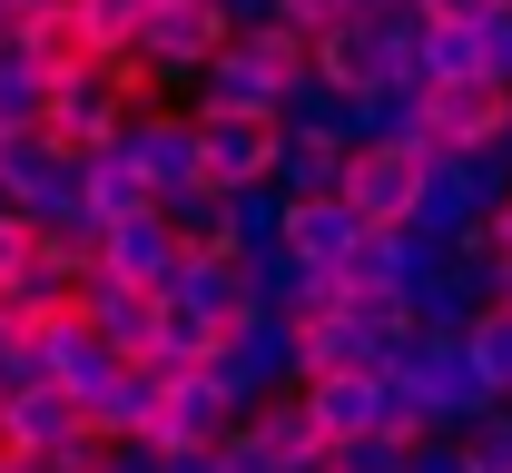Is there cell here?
I'll return each instance as SVG.
<instances>
[{"instance_id": "cell-37", "label": "cell", "mask_w": 512, "mask_h": 473, "mask_svg": "<svg viewBox=\"0 0 512 473\" xmlns=\"http://www.w3.org/2000/svg\"><path fill=\"white\" fill-rule=\"evenodd\" d=\"M217 20H227V30H266V20H276V0H217Z\"/></svg>"}, {"instance_id": "cell-2", "label": "cell", "mask_w": 512, "mask_h": 473, "mask_svg": "<svg viewBox=\"0 0 512 473\" xmlns=\"http://www.w3.org/2000/svg\"><path fill=\"white\" fill-rule=\"evenodd\" d=\"M296 345H306V326H286V316H266L256 306L247 326H227V345H217V395L237 405V424H247L256 405H276V395H296Z\"/></svg>"}, {"instance_id": "cell-20", "label": "cell", "mask_w": 512, "mask_h": 473, "mask_svg": "<svg viewBox=\"0 0 512 473\" xmlns=\"http://www.w3.org/2000/svg\"><path fill=\"white\" fill-rule=\"evenodd\" d=\"M79 414H89L99 444H148V434H158V375H148V365H119Z\"/></svg>"}, {"instance_id": "cell-44", "label": "cell", "mask_w": 512, "mask_h": 473, "mask_svg": "<svg viewBox=\"0 0 512 473\" xmlns=\"http://www.w3.org/2000/svg\"><path fill=\"white\" fill-rule=\"evenodd\" d=\"M0 464H10V444H0Z\"/></svg>"}, {"instance_id": "cell-23", "label": "cell", "mask_w": 512, "mask_h": 473, "mask_svg": "<svg viewBox=\"0 0 512 473\" xmlns=\"http://www.w3.org/2000/svg\"><path fill=\"white\" fill-rule=\"evenodd\" d=\"M79 207H89V227H99V237H109V227H128V217H148V178H138V168H128V148H99V158H89V188H79Z\"/></svg>"}, {"instance_id": "cell-45", "label": "cell", "mask_w": 512, "mask_h": 473, "mask_svg": "<svg viewBox=\"0 0 512 473\" xmlns=\"http://www.w3.org/2000/svg\"><path fill=\"white\" fill-rule=\"evenodd\" d=\"M503 424H512V405H503Z\"/></svg>"}, {"instance_id": "cell-35", "label": "cell", "mask_w": 512, "mask_h": 473, "mask_svg": "<svg viewBox=\"0 0 512 473\" xmlns=\"http://www.w3.org/2000/svg\"><path fill=\"white\" fill-rule=\"evenodd\" d=\"M217 473H276V464H266L256 434H227V444H217Z\"/></svg>"}, {"instance_id": "cell-5", "label": "cell", "mask_w": 512, "mask_h": 473, "mask_svg": "<svg viewBox=\"0 0 512 473\" xmlns=\"http://www.w3.org/2000/svg\"><path fill=\"white\" fill-rule=\"evenodd\" d=\"M128 119H138V109H128V89L89 60V69H69V79H50V119H40V129L60 138L69 158H99V148H119Z\"/></svg>"}, {"instance_id": "cell-14", "label": "cell", "mask_w": 512, "mask_h": 473, "mask_svg": "<svg viewBox=\"0 0 512 473\" xmlns=\"http://www.w3.org/2000/svg\"><path fill=\"white\" fill-rule=\"evenodd\" d=\"M365 237H375V227H365L345 198L286 207V257H296V267H316V276H345L355 257H365Z\"/></svg>"}, {"instance_id": "cell-11", "label": "cell", "mask_w": 512, "mask_h": 473, "mask_svg": "<svg viewBox=\"0 0 512 473\" xmlns=\"http://www.w3.org/2000/svg\"><path fill=\"white\" fill-rule=\"evenodd\" d=\"M158 306H178V316H197V326H247L256 316V276H247V257H188L178 267V286L158 296Z\"/></svg>"}, {"instance_id": "cell-36", "label": "cell", "mask_w": 512, "mask_h": 473, "mask_svg": "<svg viewBox=\"0 0 512 473\" xmlns=\"http://www.w3.org/2000/svg\"><path fill=\"white\" fill-rule=\"evenodd\" d=\"M414 473H473V464H463L453 434H424V444H414Z\"/></svg>"}, {"instance_id": "cell-22", "label": "cell", "mask_w": 512, "mask_h": 473, "mask_svg": "<svg viewBox=\"0 0 512 473\" xmlns=\"http://www.w3.org/2000/svg\"><path fill=\"white\" fill-rule=\"evenodd\" d=\"M266 188L286 207H316V198H345V148H316V138H276V168Z\"/></svg>"}, {"instance_id": "cell-17", "label": "cell", "mask_w": 512, "mask_h": 473, "mask_svg": "<svg viewBox=\"0 0 512 473\" xmlns=\"http://www.w3.org/2000/svg\"><path fill=\"white\" fill-rule=\"evenodd\" d=\"M197 148H207V188H266L276 168V129L266 119H197Z\"/></svg>"}, {"instance_id": "cell-19", "label": "cell", "mask_w": 512, "mask_h": 473, "mask_svg": "<svg viewBox=\"0 0 512 473\" xmlns=\"http://www.w3.org/2000/svg\"><path fill=\"white\" fill-rule=\"evenodd\" d=\"M237 434H256V444H266V464L276 473H335V444H325V424L306 405H296V395H276V405H256L247 424H237Z\"/></svg>"}, {"instance_id": "cell-10", "label": "cell", "mask_w": 512, "mask_h": 473, "mask_svg": "<svg viewBox=\"0 0 512 473\" xmlns=\"http://www.w3.org/2000/svg\"><path fill=\"white\" fill-rule=\"evenodd\" d=\"M178 267H188V247L168 237V217H158V207L99 237V276H119V286H138V296H168V286H178Z\"/></svg>"}, {"instance_id": "cell-15", "label": "cell", "mask_w": 512, "mask_h": 473, "mask_svg": "<svg viewBox=\"0 0 512 473\" xmlns=\"http://www.w3.org/2000/svg\"><path fill=\"white\" fill-rule=\"evenodd\" d=\"M424 109H434V148H453V158H483V148H503L512 89H493V79H473V89H424Z\"/></svg>"}, {"instance_id": "cell-39", "label": "cell", "mask_w": 512, "mask_h": 473, "mask_svg": "<svg viewBox=\"0 0 512 473\" xmlns=\"http://www.w3.org/2000/svg\"><path fill=\"white\" fill-rule=\"evenodd\" d=\"M483 237H493V257H503V267H512V198L493 207V227H483Z\"/></svg>"}, {"instance_id": "cell-12", "label": "cell", "mask_w": 512, "mask_h": 473, "mask_svg": "<svg viewBox=\"0 0 512 473\" xmlns=\"http://www.w3.org/2000/svg\"><path fill=\"white\" fill-rule=\"evenodd\" d=\"M296 405L325 424V444L394 434V385H384V375H316V385H296Z\"/></svg>"}, {"instance_id": "cell-28", "label": "cell", "mask_w": 512, "mask_h": 473, "mask_svg": "<svg viewBox=\"0 0 512 473\" xmlns=\"http://www.w3.org/2000/svg\"><path fill=\"white\" fill-rule=\"evenodd\" d=\"M463 355H473L483 395H493V405H512V306H483V316H473V336H463Z\"/></svg>"}, {"instance_id": "cell-24", "label": "cell", "mask_w": 512, "mask_h": 473, "mask_svg": "<svg viewBox=\"0 0 512 473\" xmlns=\"http://www.w3.org/2000/svg\"><path fill=\"white\" fill-rule=\"evenodd\" d=\"M69 30H79V50L109 69L138 50V30H148V0H69Z\"/></svg>"}, {"instance_id": "cell-3", "label": "cell", "mask_w": 512, "mask_h": 473, "mask_svg": "<svg viewBox=\"0 0 512 473\" xmlns=\"http://www.w3.org/2000/svg\"><path fill=\"white\" fill-rule=\"evenodd\" d=\"M227 40H237V30L217 20V0H148L138 60H148V79H158V89H197V79H207V60H217Z\"/></svg>"}, {"instance_id": "cell-43", "label": "cell", "mask_w": 512, "mask_h": 473, "mask_svg": "<svg viewBox=\"0 0 512 473\" xmlns=\"http://www.w3.org/2000/svg\"><path fill=\"white\" fill-rule=\"evenodd\" d=\"M0 50H10V10H0Z\"/></svg>"}, {"instance_id": "cell-29", "label": "cell", "mask_w": 512, "mask_h": 473, "mask_svg": "<svg viewBox=\"0 0 512 473\" xmlns=\"http://www.w3.org/2000/svg\"><path fill=\"white\" fill-rule=\"evenodd\" d=\"M50 119V79L20 60V50H0V138L10 129H40Z\"/></svg>"}, {"instance_id": "cell-16", "label": "cell", "mask_w": 512, "mask_h": 473, "mask_svg": "<svg viewBox=\"0 0 512 473\" xmlns=\"http://www.w3.org/2000/svg\"><path fill=\"white\" fill-rule=\"evenodd\" d=\"M79 316H89V336L109 345V355L148 365V345H158V296H138L119 276H89V286H79Z\"/></svg>"}, {"instance_id": "cell-6", "label": "cell", "mask_w": 512, "mask_h": 473, "mask_svg": "<svg viewBox=\"0 0 512 473\" xmlns=\"http://www.w3.org/2000/svg\"><path fill=\"white\" fill-rule=\"evenodd\" d=\"M237 434V405L217 395V375L197 365V375H158V434H148V454H217Z\"/></svg>"}, {"instance_id": "cell-40", "label": "cell", "mask_w": 512, "mask_h": 473, "mask_svg": "<svg viewBox=\"0 0 512 473\" xmlns=\"http://www.w3.org/2000/svg\"><path fill=\"white\" fill-rule=\"evenodd\" d=\"M158 473H217V454H158Z\"/></svg>"}, {"instance_id": "cell-1", "label": "cell", "mask_w": 512, "mask_h": 473, "mask_svg": "<svg viewBox=\"0 0 512 473\" xmlns=\"http://www.w3.org/2000/svg\"><path fill=\"white\" fill-rule=\"evenodd\" d=\"M503 198H512L503 148H483V158L424 148V198H414V227H424L434 247H463V237H483V227H493V207H503Z\"/></svg>"}, {"instance_id": "cell-32", "label": "cell", "mask_w": 512, "mask_h": 473, "mask_svg": "<svg viewBox=\"0 0 512 473\" xmlns=\"http://www.w3.org/2000/svg\"><path fill=\"white\" fill-rule=\"evenodd\" d=\"M276 20H286V30H306V40H325V30H345V20H355V0H276Z\"/></svg>"}, {"instance_id": "cell-18", "label": "cell", "mask_w": 512, "mask_h": 473, "mask_svg": "<svg viewBox=\"0 0 512 473\" xmlns=\"http://www.w3.org/2000/svg\"><path fill=\"white\" fill-rule=\"evenodd\" d=\"M276 138H316V148H365V129H355V99L345 89H325L316 69L306 79H286V99H276Z\"/></svg>"}, {"instance_id": "cell-26", "label": "cell", "mask_w": 512, "mask_h": 473, "mask_svg": "<svg viewBox=\"0 0 512 473\" xmlns=\"http://www.w3.org/2000/svg\"><path fill=\"white\" fill-rule=\"evenodd\" d=\"M286 247V198L276 188H237L227 198V257H276Z\"/></svg>"}, {"instance_id": "cell-8", "label": "cell", "mask_w": 512, "mask_h": 473, "mask_svg": "<svg viewBox=\"0 0 512 473\" xmlns=\"http://www.w3.org/2000/svg\"><path fill=\"white\" fill-rule=\"evenodd\" d=\"M414 198H424V158L414 148H355L345 158V207L365 217V227H414Z\"/></svg>"}, {"instance_id": "cell-27", "label": "cell", "mask_w": 512, "mask_h": 473, "mask_svg": "<svg viewBox=\"0 0 512 473\" xmlns=\"http://www.w3.org/2000/svg\"><path fill=\"white\" fill-rule=\"evenodd\" d=\"M217 326H197L178 306H158V345H148V375H197V365H217Z\"/></svg>"}, {"instance_id": "cell-34", "label": "cell", "mask_w": 512, "mask_h": 473, "mask_svg": "<svg viewBox=\"0 0 512 473\" xmlns=\"http://www.w3.org/2000/svg\"><path fill=\"white\" fill-rule=\"evenodd\" d=\"M483 69H493V89H512V0L483 20Z\"/></svg>"}, {"instance_id": "cell-41", "label": "cell", "mask_w": 512, "mask_h": 473, "mask_svg": "<svg viewBox=\"0 0 512 473\" xmlns=\"http://www.w3.org/2000/svg\"><path fill=\"white\" fill-rule=\"evenodd\" d=\"M0 473H50V464H30V454H10V464H0Z\"/></svg>"}, {"instance_id": "cell-4", "label": "cell", "mask_w": 512, "mask_h": 473, "mask_svg": "<svg viewBox=\"0 0 512 473\" xmlns=\"http://www.w3.org/2000/svg\"><path fill=\"white\" fill-rule=\"evenodd\" d=\"M119 148H128V168L148 178V198H178V188H207V148H197V109H138L119 129Z\"/></svg>"}, {"instance_id": "cell-30", "label": "cell", "mask_w": 512, "mask_h": 473, "mask_svg": "<svg viewBox=\"0 0 512 473\" xmlns=\"http://www.w3.org/2000/svg\"><path fill=\"white\" fill-rule=\"evenodd\" d=\"M335 473H414V444L404 434H355V444H335Z\"/></svg>"}, {"instance_id": "cell-33", "label": "cell", "mask_w": 512, "mask_h": 473, "mask_svg": "<svg viewBox=\"0 0 512 473\" xmlns=\"http://www.w3.org/2000/svg\"><path fill=\"white\" fill-rule=\"evenodd\" d=\"M493 10H503V0H414V20H424V30H483Z\"/></svg>"}, {"instance_id": "cell-13", "label": "cell", "mask_w": 512, "mask_h": 473, "mask_svg": "<svg viewBox=\"0 0 512 473\" xmlns=\"http://www.w3.org/2000/svg\"><path fill=\"white\" fill-rule=\"evenodd\" d=\"M20 336L40 345L50 385H60V395H79V405H89V395H99V385H109V375L128 365V355H109V345L89 336V316H79V306H69V316H50V326H20Z\"/></svg>"}, {"instance_id": "cell-25", "label": "cell", "mask_w": 512, "mask_h": 473, "mask_svg": "<svg viewBox=\"0 0 512 473\" xmlns=\"http://www.w3.org/2000/svg\"><path fill=\"white\" fill-rule=\"evenodd\" d=\"M158 217L188 257H227V188H178V198H158Z\"/></svg>"}, {"instance_id": "cell-38", "label": "cell", "mask_w": 512, "mask_h": 473, "mask_svg": "<svg viewBox=\"0 0 512 473\" xmlns=\"http://www.w3.org/2000/svg\"><path fill=\"white\" fill-rule=\"evenodd\" d=\"M99 473H158V454H148V444H109V464Z\"/></svg>"}, {"instance_id": "cell-9", "label": "cell", "mask_w": 512, "mask_h": 473, "mask_svg": "<svg viewBox=\"0 0 512 473\" xmlns=\"http://www.w3.org/2000/svg\"><path fill=\"white\" fill-rule=\"evenodd\" d=\"M444 257H453V247H434L424 227H384V237H365V257L345 267V286H365V296H404V306H414V296L444 276Z\"/></svg>"}, {"instance_id": "cell-21", "label": "cell", "mask_w": 512, "mask_h": 473, "mask_svg": "<svg viewBox=\"0 0 512 473\" xmlns=\"http://www.w3.org/2000/svg\"><path fill=\"white\" fill-rule=\"evenodd\" d=\"M79 434H89V414H79V395H60V385L0 405V444H10V454H60V444H79Z\"/></svg>"}, {"instance_id": "cell-7", "label": "cell", "mask_w": 512, "mask_h": 473, "mask_svg": "<svg viewBox=\"0 0 512 473\" xmlns=\"http://www.w3.org/2000/svg\"><path fill=\"white\" fill-rule=\"evenodd\" d=\"M276 99H286V69H276V60H256L247 40H227V50L207 60V79L188 89V109H197V119H266V129H276Z\"/></svg>"}, {"instance_id": "cell-31", "label": "cell", "mask_w": 512, "mask_h": 473, "mask_svg": "<svg viewBox=\"0 0 512 473\" xmlns=\"http://www.w3.org/2000/svg\"><path fill=\"white\" fill-rule=\"evenodd\" d=\"M40 385H50L40 345H30V336H10V345H0V405H20V395H40Z\"/></svg>"}, {"instance_id": "cell-42", "label": "cell", "mask_w": 512, "mask_h": 473, "mask_svg": "<svg viewBox=\"0 0 512 473\" xmlns=\"http://www.w3.org/2000/svg\"><path fill=\"white\" fill-rule=\"evenodd\" d=\"M503 168H512V119H503Z\"/></svg>"}]
</instances>
